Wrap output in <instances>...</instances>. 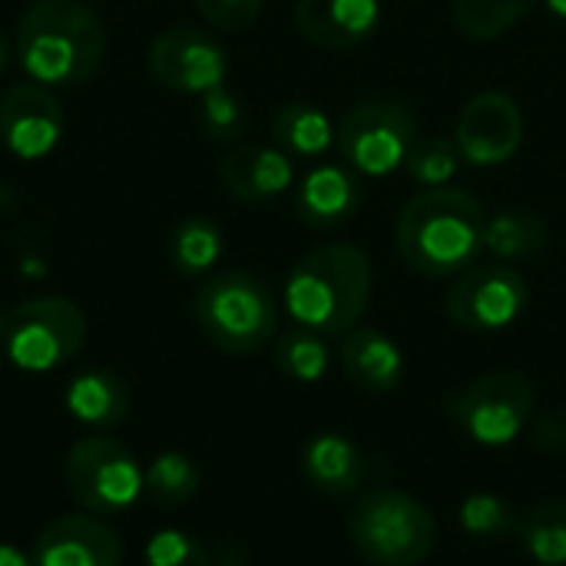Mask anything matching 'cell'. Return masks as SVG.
<instances>
[{
	"label": "cell",
	"instance_id": "1",
	"mask_svg": "<svg viewBox=\"0 0 566 566\" xmlns=\"http://www.w3.org/2000/svg\"><path fill=\"white\" fill-rule=\"evenodd\" d=\"M488 209L478 196L434 186L415 192L398 216L395 245L408 269L428 279L461 275L484 255Z\"/></svg>",
	"mask_w": 566,
	"mask_h": 566
},
{
	"label": "cell",
	"instance_id": "2",
	"mask_svg": "<svg viewBox=\"0 0 566 566\" xmlns=\"http://www.w3.org/2000/svg\"><path fill=\"white\" fill-rule=\"evenodd\" d=\"M17 60L33 83H86L106 56L103 20L76 0H33L17 20Z\"/></svg>",
	"mask_w": 566,
	"mask_h": 566
},
{
	"label": "cell",
	"instance_id": "3",
	"mask_svg": "<svg viewBox=\"0 0 566 566\" xmlns=\"http://www.w3.org/2000/svg\"><path fill=\"white\" fill-rule=\"evenodd\" d=\"M371 302V259L352 242H328L302 255L285 279V308L298 328L325 338L358 325Z\"/></svg>",
	"mask_w": 566,
	"mask_h": 566
},
{
	"label": "cell",
	"instance_id": "4",
	"mask_svg": "<svg viewBox=\"0 0 566 566\" xmlns=\"http://www.w3.org/2000/svg\"><path fill=\"white\" fill-rule=\"evenodd\" d=\"M192 315L209 345L235 358L262 352L279 328L272 289L242 269L209 275L192 298Z\"/></svg>",
	"mask_w": 566,
	"mask_h": 566
},
{
	"label": "cell",
	"instance_id": "5",
	"mask_svg": "<svg viewBox=\"0 0 566 566\" xmlns=\"http://www.w3.org/2000/svg\"><path fill=\"white\" fill-rule=\"evenodd\" d=\"M348 537L368 564L418 566L438 547V521L418 497L398 488H378L355 501Z\"/></svg>",
	"mask_w": 566,
	"mask_h": 566
},
{
	"label": "cell",
	"instance_id": "6",
	"mask_svg": "<svg viewBox=\"0 0 566 566\" xmlns=\"http://www.w3.org/2000/svg\"><path fill=\"white\" fill-rule=\"evenodd\" d=\"M0 342L17 368L43 375L83 352L86 318L60 295L27 298L0 315Z\"/></svg>",
	"mask_w": 566,
	"mask_h": 566
},
{
	"label": "cell",
	"instance_id": "7",
	"mask_svg": "<svg viewBox=\"0 0 566 566\" xmlns=\"http://www.w3.org/2000/svg\"><path fill=\"white\" fill-rule=\"evenodd\" d=\"M534 385L521 371H488L448 401V418L481 448H507L534 421Z\"/></svg>",
	"mask_w": 566,
	"mask_h": 566
},
{
	"label": "cell",
	"instance_id": "8",
	"mask_svg": "<svg viewBox=\"0 0 566 566\" xmlns=\"http://www.w3.org/2000/svg\"><path fill=\"white\" fill-rule=\"evenodd\" d=\"M66 484L73 497L96 517L126 514L146 491L136 454L106 434L80 438L66 454Z\"/></svg>",
	"mask_w": 566,
	"mask_h": 566
},
{
	"label": "cell",
	"instance_id": "9",
	"mask_svg": "<svg viewBox=\"0 0 566 566\" xmlns=\"http://www.w3.org/2000/svg\"><path fill=\"white\" fill-rule=\"evenodd\" d=\"M335 139L355 172L375 179L391 176L405 166L408 149L418 139V116L401 99H368L342 116Z\"/></svg>",
	"mask_w": 566,
	"mask_h": 566
},
{
	"label": "cell",
	"instance_id": "10",
	"mask_svg": "<svg viewBox=\"0 0 566 566\" xmlns=\"http://www.w3.org/2000/svg\"><path fill=\"white\" fill-rule=\"evenodd\" d=\"M527 302H531V289L524 275L514 265L494 262V265H471L468 272H461L444 298V308L458 328L491 335L511 328L524 315Z\"/></svg>",
	"mask_w": 566,
	"mask_h": 566
},
{
	"label": "cell",
	"instance_id": "11",
	"mask_svg": "<svg viewBox=\"0 0 566 566\" xmlns=\"http://www.w3.org/2000/svg\"><path fill=\"white\" fill-rule=\"evenodd\" d=\"M153 80L176 93H209L226 86L229 56L216 36L199 27H169L163 30L146 53Z\"/></svg>",
	"mask_w": 566,
	"mask_h": 566
},
{
	"label": "cell",
	"instance_id": "12",
	"mask_svg": "<svg viewBox=\"0 0 566 566\" xmlns=\"http://www.w3.org/2000/svg\"><path fill=\"white\" fill-rule=\"evenodd\" d=\"M454 143L468 166H504L524 143V113L514 96L488 90L461 106Z\"/></svg>",
	"mask_w": 566,
	"mask_h": 566
},
{
	"label": "cell",
	"instance_id": "13",
	"mask_svg": "<svg viewBox=\"0 0 566 566\" xmlns=\"http://www.w3.org/2000/svg\"><path fill=\"white\" fill-rule=\"evenodd\" d=\"M63 136L60 99L43 83H13L0 93V143L17 159H43Z\"/></svg>",
	"mask_w": 566,
	"mask_h": 566
},
{
	"label": "cell",
	"instance_id": "14",
	"mask_svg": "<svg viewBox=\"0 0 566 566\" xmlns=\"http://www.w3.org/2000/svg\"><path fill=\"white\" fill-rule=\"evenodd\" d=\"M123 541L96 517H56L33 544V566H119Z\"/></svg>",
	"mask_w": 566,
	"mask_h": 566
},
{
	"label": "cell",
	"instance_id": "15",
	"mask_svg": "<svg viewBox=\"0 0 566 566\" xmlns=\"http://www.w3.org/2000/svg\"><path fill=\"white\" fill-rule=\"evenodd\" d=\"M381 23V0H298L295 27L322 50H352Z\"/></svg>",
	"mask_w": 566,
	"mask_h": 566
},
{
	"label": "cell",
	"instance_id": "16",
	"mask_svg": "<svg viewBox=\"0 0 566 566\" xmlns=\"http://www.w3.org/2000/svg\"><path fill=\"white\" fill-rule=\"evenodd\" d=\"M361 179L352 166L318 163L295 186V212L312 229H338L361 209Z\"/></svg>",
	"mask_w": 566,
	"mask_h": 566
},
{
	"label": "cell",
	"instance_id": "17",
	"mask_svg": "<svg viewBox=\"0 0 566 566\" xmlns=\"http://www.w3.org/2000/svg\"><path fill=\"white\" fill-rule=\"evenodd\" d=\"M219 182L239 202H265L295 182V166L285 149L239 146L219 163Z\"/></svg>",
	"mask_w": 566,
	"mask_h": 566
},
{
	"label": "cell",
	"instance_id": "18",
	"mask_svg": "<svg viewBox=\"0 0 566 566\" xmlns=\"http://www.w3.org/2000/svg\"><path fill=\"white\" fill-rule=\"evenodd\" d=\"M302 474L318 494L348 497L365 484L368 461L352 438L338 431H318L302 448Z\"/></svg>",
	"mask_w": 566,
	"mask_h": 566
},
{
	"label": "cell",
	"instance_id": "19",
	"mask_svg": "<svg viewBox=\"0 0 566 566\" xmlns=\"http://www.w3.org/2000/svg\"><path fill=\"white\" fill-rule=\"evenodd\" d=\"M342 365L355 388L388 395L405 378V352L378 328H352L342 345Z\"/></svg>",
	"mask_w": 566,
	"mask_h": 566
},
{
	"label": "cell",
	"instance_id": "20",
	"mask_svg": "<svg viewBox=\"0 0 566 566\" xmlns=\"http://www.w3.org/2000/svg\"><path fill=\"white\" fill-rule=\"evenodd\" d=\"M129 388L116 371L106 368H90L83 375H76L66 388V411L93 428L96 434L119 428L129 418Z\"/></svg>",
	"mask_w": 566,
	"mask_h": 566
},
{
	"label": "cell",
	"instance_id": "21",
	"mask_svg": "<svg viewBox=\"0 0 566 566\" xmlns=\"http://www.w3.org/2000/svg\"><path fill=\"white\" fill-rule=\"evenodd\" d=\"M547 242H551V226L544 216L531 209H504L488 219L484 252H491L497 262L534 259L547 249Z\"/></svg>",
	"mask_w": 566,
	"mask_h": 566
},
{
	"label": "cell",
	"instance_id": "22",
	"mask_svg": "<svg viewBox=\"0 0 566 566\" xmlns=\"http://www.w3.org/2000/svg\"><path fill=\"white\" fill-rule=\"evenodd\" d=\"M272 136H275L279 149H285L289 156L318 159L335 143V126L312 103H285L272 116Z\"/></svg>",
	"mask_w": 566,
	"mask_h": 566
},
{
	"label": "cell",
	"instance_id": "23",
	"mask_svg": "<svg viewBox=\"0 0 566 566\" xmlns=\"http://www.w3.org/2000/svg\"><path fill=\"white\" fill-rule=\"evenodd\" d=\"M541 0H451V17L461 36L488 43L521 23Z\"/></svg>",
	"mask_w": 566,
	"mask_h": 566
},
{
	"label": "cell",
	"instance_id": "24",
	"mask_svg": "<svg viewBox=\"0 0 566 566\" xmlns=\"http://www.w3.org/2000/svg\"><path fill=\"white\" fill-rule=\"evenodd\" d=\"M517 537L527 551V557L541 566H566V504L547 501L531 507L521 524Z\"/></svg>",
	"mask_w": 566,
	"mask_h": 566
},
{
	"label": "cell",
	"instance_id": "25",
	"mask_svg": "<svg viewBox=\"0 0 566 566\" xmlns=\"http://www.w3.org/2000/svg\"><path fill=\"white\" fill-rule=\"evenodd\" d=\"M222 249H226V239H222V229L209 219H182L176 229H172V239H169V255H172V265L176 272L196 279V275H206L212 272V265L222 259Z\"/></svg>",
	"mask_w": 566,
	"mask_h": 566
},
{
	"label": "cell",
	"instance_id": "26",
	"mask_svg": "<svg viewBox=\"0 0 566 566\" xmlns=\"http://www.w3.org/2000/svg\"><path fill=\"white\" fill-rule=\"evenodd\" d=\"M275 365L285 378L298 385H318L328 375L332 352L325 335L308 328H292L275 342Z\"/></svg>",
	"mask_w": 566,
	"mask_h": 566
},
{
	"label": "cell",
	"instance_id": "27",
	"mask_svg": "<svg viewBox=\"0 0 566 566\" xmlns=\"http://www.w3.org/2000/svg\"><path fill=\"white\" fill-rule=\"evenodd\" d=\"M143 478H146V491L166 507H179V504L192 501L202 484L199 464L182 451H163L159 458L149 461Z\"/></svg>",
	"mask_w": 566,
	"mask_h": 566
},
{
	"label": "cell",
	"instance_id": "28",
	"mask_svg": "<svg viewBox=\"0 0 566 566\" xmlns=\"http://www.w3.org/2000/svg\"><path fill=\"white\" fill-rule=\"evenodd\" d=\"M458 524L468 537L474 541H497V537H507L517 531L521 517L517 511L501 497V494H491V491H474L461 501L458 507Z\"/></svg>",
	"mask_w": 566,
	"mask_h": 566
},
{
	"label": "cell",
	"instance_id": "29",
	"mask_svg": "<svg viewBox=\"0 0 566 566\" xmlns=\"http://www.w3.org/2000/svg\"><path fill=\"white\" fill-rule=\"evenodd\" d=\"M461 163L464 159H461L458 143L444 136H418L408 149L405 169L415 182H421L424 189H434V186H448L458 176Z\"/></svg>",
	"mask_w": 566,
	"mask_h": 566
},
{
	"label": "cell",
	"instance_id": "30",
	"mask_svg": "<svg viewBox=\"0 0 566 566\" xmlns=\"http://www.w3.org/2000/svg\"><path fill=\"white\" fill-rule=\"evenodd\" d=\"M199 123L209 133V139L229 143L245 129V109H242L239 96H232L226 86H216V90L202 93Z\"/></svg>",
	"mask_w": 566,
	"mask_h": 566
},
{
	"label": "cell",
	"instance_id": "31",
	"mask_svg": "<svg viewBox=\"0 0 566 566\" xmlns=\"http://www.w3.org/2000/svg\"><path fill=\"white\" fill-rule=\"evenodd\" d=\"M146 566H209V554L206 547L176 527L156 531L146 544Z\"/></svg>",
	"mask_w": 566,
	"mask_h": 566
},
{
	"label": "cell",
	"instance_id": "32",
	"mask_svg": "<svg viewBox=\"0 0 566 566\" xmlns=\"http://www.w3.org/2000/svg\"><path fill=\"white\" fill-rule=\"evenodd\" d=\"M265 0H196V10L219 30H245L262 13Z\"/></svg>",
	"mask_w": 566,
	"mask_h": 566
},
{
	"label": "cell",
	"instance_id": "33",
	"mask_svg": "<svg viewBox=\"0 0 566 566\" xmlns=\"http://www.w3.org/2000/svg\"><path fill=\"white\" fill-rule=\"evenodd\" d=\"M531 438H534V448H541L547 454L566 451V408H551L541 418H534Z\"/></svg>",
	"mask_w": 566,
	"mask_h": 566
},
{
	"label": "cell",
	"instance_id": "34",
	"mask_svg": "<svg viewBox=\"0 0 566 566\" xmlns=\"http://www.w3.org/2000/svg\"><path fill=\"white\" fill-rule=\"evenodd\" d=\"M0 566H33V557H27L13 544H0Z\"/></svg>",
	"mask_w": 566,
	"mask_h": 566
},
{
	"label": "cell",
	"instance_id": "35",
	"mask_svg": "<svg viewBox=\"0 0 566 566\" xmlns=\"http://www.w3.org/2000/svg\"><path fill=\"white\" fill-rule=\"evenodd\" d=\"M544 7H547L557 20H566V0H544Z\"/></svg>",
	"mask_w": 566,
	"mask_h": 566
},
{
	"label": "cell",
	"instance_id": "36",
	"mask_svg": "<svg viewBox=\"0 0 566 566\" xmlns=\"http://www.w3.org/2000/svg\"><path fill=\"white\" fill-rule=\"evenodd\" d=\"M3 53H7V50H3V36H0V66H3Z\"/></svg>",
	"mask_w": 566,
	"mask_h": 566
},
{
	"label": "cell",
	"instance_id": "37",
	"mask_svg": "<svg viewBox=\"0 0 566 566\" xmlns=\"http://www.w3.org/2000/svg\"><path fill=\"white\" fill-rule=\"evenodd\" d=\"M226 566H242V564H226Z\"/></svg>",
	"mask_w": 566,
	"mask_h": 566
}]
</instances>
